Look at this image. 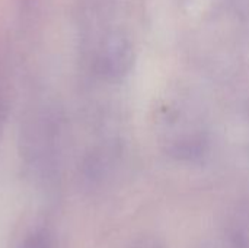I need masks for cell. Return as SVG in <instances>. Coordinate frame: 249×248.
Returning a JSON list of instances; mask_svg holds the SVG:
<instances>
[{
    "label": "cell",
    "mask_w": 249,
    "mask_h": 248,
    "mask_svg": "<svg viewBox=\"0 0 249 248\" xmlns=\"http://www.w3.org/2000/svg\"><path fill=\"white\" fill-rule=\"evenodd\" d=\"M131 248H163V246L158 240L150 237V238H143V240L137 241Z\"/></svg>",
    "instance_id": "6da1fadb"
}]
</instances>
